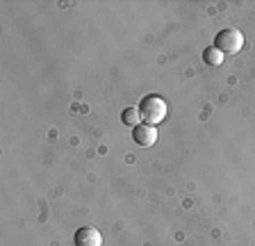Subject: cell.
Returning a JSON list of instances; mask_svg holds the SVG:
<instances>
[{"mask_svg":"<svg viewBox=\"0 0 255 246\" xmlns=\"http://www.w3.org/2000/svg\"><path fill=\"white\" fill-rule=\"evenodd\" d=\"M139 114L141 121L148 125H157L166 119V101L159 96H146L139 103Z\"/></svg>","mask_w":255,"mask_h":246,"instance_id":"obj_1","label":"cell"},{"mask_svg":"<svg viewBox=\"0 0 255 246\" xmlns=\"http://www.w3.org/2000/svg\"><path fill=\"white\" fill-rule=\"evenodd\" d=\"M214 48H219L223 55H235L244 48V34L235 30V27H226L217 34L214 39Z\"/></svg>","mask_w":255,"mask_h":246,"instance_id":"obj_2","label":"cell"},{"mask_svg":"<svg viewBox=\"0 0 255 246\" xmlns=\"http://www.w3.org/2000/svg\"><path fill=\"white\" fill-rule=\"evenodd\" d=\"M73 246H103L101 230L94 228V226H82V228H78L73 235Z\"/></svg>","mask_w":255,"mask_h":246,"instance_id":"obj_3","label":"cell"},{"mask_svg":"<svg viewBox=\"0 0 255 246\" xmlns=\"http://www.w3.org/2000/svg\"><path fill=\"white\" fill-rule=\"evenodd\" d=\"M132 139L137 146H143V148H148L157 141V130L155 125H148V123H139L132 128Z\"/></svg>","mask_w":255,"mask_h":246,"instance_id":"obj_4","label":"cell"},{"mask_svg":"<svg viewBox=\"0 0 255 246\" xmlns=\"http://www.w3.org/2000/svg\"><path fill=\"white\" fill-rule=\"evenodd\" d=\"M121 121L123 125H130V128H134V125H139L141 121V114H139V107H126L121 114Z\"/></svg>","mask_w":255,"mask_h":246,"instance_id":"obj_5","label":"cell"},{"mask_svg":"<svg viewBox=\"0 0 255 246\" xmlns=\"http://www.w3.org/2000/svg\"><path fill=\"white\" fill-rule=\"evenodd\" d=\"M203 59H205V64H210V66H221L223 64V53L219 48H214V46H210V48L203 53Z\"/></svg>","mask_w":255,"mask_h":246,"instance_id":"obj_6","label":"cell"}]
</instances>
